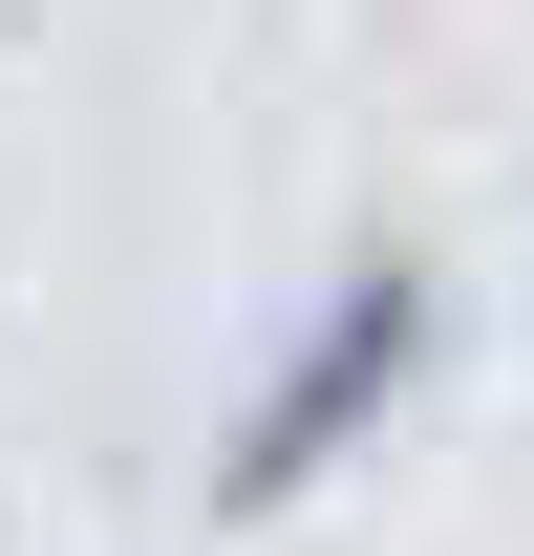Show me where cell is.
I'll list each match as a JSON object with an SVG mask.
<instances>
[{
  "mask_svg": "<svg viewBox=\"0 0 534 556\" xmlns=\"http://www.w3.org/2000/svg\"><path fill=\"white\" fill-rule=\"evenodd\" d=\"M428 364V278H342L321 321H300V364H278L257 407H236V450H214V514H278V492H321L364 428H385V386Z\"/></svg>",
  "mask_w": 534,
  "mask_h": 556,
  "instance_id": "6da1fadb",
  "label": "cell"
}]
</instances>
